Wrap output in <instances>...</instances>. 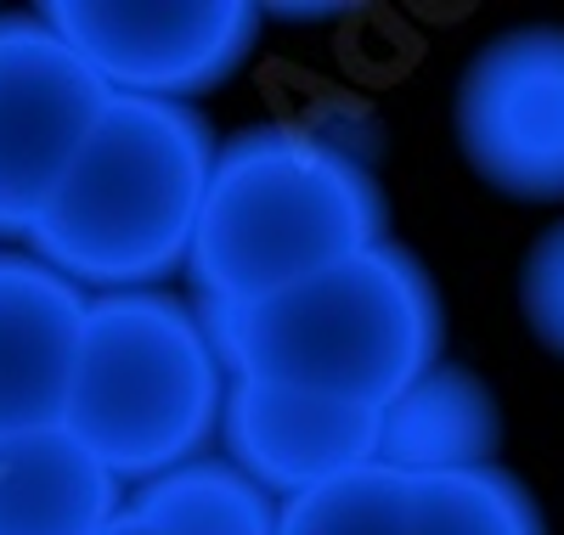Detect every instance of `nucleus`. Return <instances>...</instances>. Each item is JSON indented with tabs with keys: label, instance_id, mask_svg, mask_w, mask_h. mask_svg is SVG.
Listing matches in <instances>:
<instances>
[{
	"label": "nucleus",
	"instance_id": "1",
	"mask_svg": "<svg viewBox=\"0 0 564 535\" xmlns=\"http://www.w3.org/2000/svg\"><path fill=\"white\" fill-rule=\"evenodd\" d=\"M384 186L367 159L311 124H254L220 141L193 237V305L249 310L384 242Z\"/></svg>",
	"mask_w": 564,
	"mask_h": 535
},
{
	"label": "nucleus",
	"instance_id": "2",
	"mask_svg": "<svg viewBox=\"0 0 564 535\" xmlns=\"http://www.w3.org/2000/svg\"><path fill=\"white\" fill-rule=\"evenodd\" d=\"M220 141L198 108L108 96L23 249L85 299L141 294L193 260Z\"/></svg>",
	"mask_w": 564,
	"mask_h": 535
},
{
	"label": "nucleus",
	"instance_id": "3",
	"mask_svg": "<svg viewBox=\"0 0 564 535\" xmlns=\"http://www.w3.org/2000/svg\"><path fill=\"white\" fill-rule=\"evenodd\" d=\"M209 327L231 378L289 383L372 412L406 395L446 350L441 287L390 237L249 310L209 316Z\"/></svg>",
	"mask_w": 564,
	"mask_h": 535
},
{
	"label": "nucleus",
	"instance_id": "4",
	"mask_svg": "<svg viewBox=\"0 0 564 535\" xmlns=\"http://www.w3.org/2000/svg\"><path fill=\"white\" fill-rule=\"evenodd\" d=\"M231 372L209 316L164 287L97 294L85 305L63 428L124 491L181 462L209 457L220 440Z\"/></svg>",
	"mask_w": 564,
	"mask_h": 535
},
{
	"label": "nucleus",
	"instance_id": "5",
	"mask_svg": "<svg viewBox=\"0 0 564 535\" xmlns=\"http://www.w3.org/2000/svg\"><path fill=\"white\" fill-rule=\"evenodd\" d=\"M108 96L193 108L238 74L260 40L243 0H52L40 7Z\"/></svg>",
	"mask_w": 564,
	"mask_h": 535
},
{
	"label": "nucleus",
	"instance_id": "6",
	"mask_svg": "<svg viewBox=\"0 0 564 535\" xmlns=\"http://www.w3.org/2000/svg\"><path fill=\"white\" fill-rule=\"evenodd\" d=\"M108 108V85L40 12H0V242L23 249L57 198L85 135Z\"/></svg>",
	"mask_w": 564,
	"mask_h": 535
},
{
	"label": "nucleus",
	"instance_id": "7",
	"mask_svg": "<svg viewBox=\"0 0 564 535\" xmlns=\"http://www.w3.org/2000/svg\"><path fill=\"white\" fill-rule=\"evenodd\" d=\"M457 148L486 186L564 204V23L502 29L457 79Z\"/></svg>",
	"mask_w": 564,
	"mask_h": 535
},
{
	"label": "nucleus",
	"instance_id": "8",
	"mask_svg": "<svg viewBox=\"0 0 564 535\" xmlns=\"http://www.w3.org/2000/svg\"><path fill=\"white\" fill-rule=\"evenodd\" d=\"M215 446L260 491H271L276 502H294L316 484H334L379 462V412L289 383L231 378Z\"/></svg>",
	"mask_w": 564,
	"mask_h": 535
},
{
	"label": "nucleus",
	"instance_id": "9",
	"mask_svg": "<svg viewBox=\"0 0 564 535\" xmlns=\"http://www.w3.org/2000/svg\"><path fill=\"white\" fill-rule=\"evenodd\" d=\"M85 305L45 260L0 242V440L63 423Z\"/></svg>",
	"mask_w": 564,
	"mask_h": 535
},
{
	"label": "nucleus",
	"instance_id": "10",
	"mask_svg": "<svg viewBox=\"0 0 564 535\" xmlns=\"http://www.w3.org/2000/svg\"><path fill=\"white\" fill-rule=\"evenodd\" d=\"M124 496L63 423L0 440V535H102Z\"/></svg>",
	"mask_w": 564,
	"mask_h": 535
},
{
	"label": "nucleus",
	"instance_id": "11",
	"mask_svg": "<svg viewBox=\"0 0 564 535\" xmlns=\"http://www.w3.org/2000/svg\"><path fill=\"white\" fill-rule=\"evenodd\" d=\"M502 451V406L468 367L435 361L406 395L379 412V462L401 473L491 468Z\"/></svg>",
	"mask_w": 564,
	"mask_h": 535
},
{
	"label": "nucleus",
	"instance_id": "12",
	"mask_svg": "<svg viewBox=\"0 0 564 535\" xmlns=\"http://www.w3.org/2000/svg\"><path fill=\"white\" fill-rule=\"evenodd\" d=\"M124 507L159 524L164 535H276L282 529V502L226 457H198L135 484Z\"/></svg>",
	"mask_w": 564,
	"mask_h": 535
},
{
	"label": "nucleus",
	"instance_id": "13",
	"mask_svg": "<svg viewBox=\"0 0 564 535\" xmlns=\"http://www.w3.org/2000/svg\"><path fill=\"white\" fill-rule=\"evenodd\" d=\"M417 529V473L367 462L334 484L282 502L276 535H412Z\"/></svg>",
	"mask_w": 564,
	"mask_h": 535
},
{
	"label": "nucleus",
	"instance_id": "14",
	"mask_svg": "<svg viewBox=\"0 0 564 535\" xmlns=\"http://www.w3.org/2000/svg\"><path fill=\"white\" fill-rule=\"evenodd\" d=\"M412 535H547L536 496L502 462L417 473V529Z\"/></svg>",
	"mask_w": 564,
	"mask_h": 535
},
{
	"label": "nucleus",
	"instance_id": "15",
	"mask_svg": "<svg viewBox=\"0 0 564 535\" xmlns=\"http://www.w3.org/2000/svg\"><path fill=\"white\" fill-rule=\"evenodd\" d=\"M520 310L536 345L564 361V220H553L531 242L525 271H520Z\"/></svg>",
	"mask_w": 564,
	"mask_h": 535
},
{
	"label": "nucleus",
	"instance_id": "16",
	"mask_svg": "<svg viewBox=\"0 0 564 535\" xmlns=\"http://www.w3.org/2000/svg\"><path fill=\"white\" fill-rule=\"evenodd\" d=\"M260 18H271V23H334V18H345V7H271Z\"/></svg>",
	"mask_w": 564,
	"mask_h": 535
},
{
	"label": "nucleus",
	"instance_id": "17",
	"mask_svg": "<svg viewBox=\"0 0 564 535\" xmlns=\"http://www.w3.org/2000/svg\"><path fill=\"white\" fill-rule=\"evenodd\" d=\"M102 535H164V529H159V524H148L141 513H130V507H119V518H113Z\"/></svg>",
	"mask_w": 564,
	"mask_h": 535
}]
</instances>
